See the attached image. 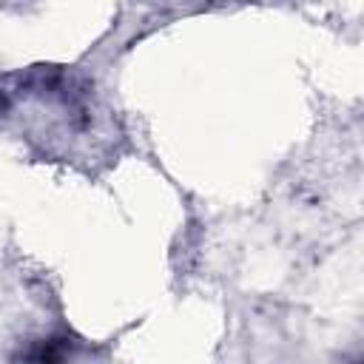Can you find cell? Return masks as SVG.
I'll list each match as a JSON object with an SVG mask.
<instances>
[{
	"label": "cell",
	"instance_id": "obj_1",
	"mask_svg": "<svg viewBox=\"0 0 364 364\" xmlns=\"http://www.w3.org/2000/svg\"><path fill=\"white\" fill-rule=\"evenodd\" d=\"M0 105H3V97H0Z\"/></svg>",
	"mask_w": 364,
	"mask_h": 364
}]
</instances>
